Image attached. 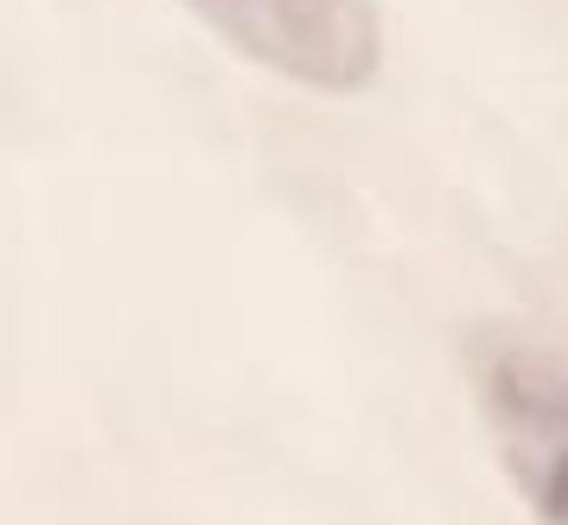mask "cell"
<instances>
[{"label": "cell", "mask_w": 568, "mask_h": 525, "mask_svg": "<svg viewBox=\"0 0 568 525\" xmlns=\"http://www.w3.org/2000/svg\"><path fill=\"white\" fill-rule=\"evenodd\" d=\"M468 382L526 512L540 525H568V360L518 332H475Z\"/></svg>", "instance_id": "1"}, {"label": "cell", "mask_w": 568, "mask_h": 525, "mask_svg": "<svg viewBox=\"0 0 568 525\" xmlns=\"http://www.w3.org/2000/svg\"><path fill=\"white\" fill-rule=\"evenodd\" d=\"M237 58L310 94H361L382 72L375 0H187Z\"/></svg>", "instance_id": "2"}]
</instances>
